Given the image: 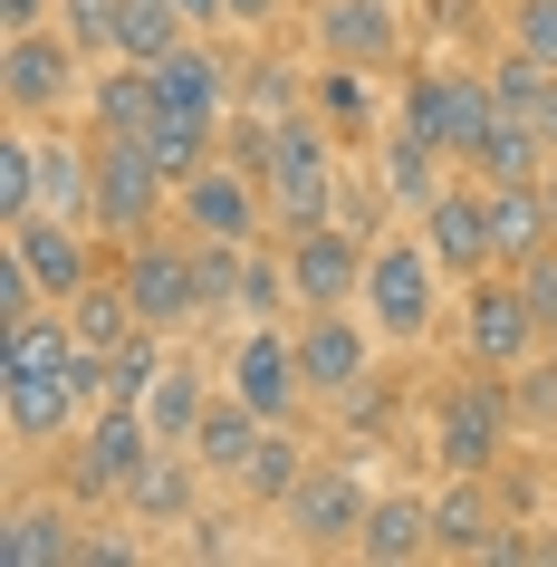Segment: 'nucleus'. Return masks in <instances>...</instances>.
<instances>
[{
  "instance_id": "nucleus-1",
  "label": "nucleus",
  "mask_w": 557,
  "mask_h": 567,
  "mask_svg": "<svg viewBox=\"0 0 557 567\" xmlns=\"http://www.w3.org/2000/svg\"><path fill=\"white\" fill-rule=\"evenodd\" d=\"M442 279H452V269L433 260L423 231H375V250H365V299L355 308L375 318L384 347H423L433 318H442Z\"/></svg>"
},
{
  "instance_id": "nucleus-2",
  "label": "nucleus",
  "mask_w": 557,
  "mask_h": 567,
  "mask_svg": "<svg viewBox=\"0 0 557 567\" xmlns=\"http://www.w3.org/2000/svg\"><path fill=\"white\" fill-rule=\"evenodd\" d=\"M269 221L279 231L337 221V164H327V125L308 106L298 116H269Z\"/></svg>"
},
{
  "instance_id": "nucleus-3",
  "label": "nucleus",
  "mask_w": 557,
  "mask_h": 567,
  "mask_svg": "<svg viewBox=\"0 0 557 567\" xmlns=\"http://www.w3.org/2000/svg\"><path fill=\"white\" fill-rule=\"evenodd\" d=\"M0 96L10 116L39 125V116H68L87 96V49L68 30H10V59H0Z\"/></svg>"
},
{
  "instance_id": "nucleus-4",
  "label": "nucleus",
  "mask_w": 557,
  "mask_h": 567,
  "mask_svg": "<svg viewBox=\"0 0 557 567\" xmlns=\"http://www.w3.org/2000/svg\"><path fill=\"white\" fill-rule=\"evenodd\" d=\"M174 203V174L154 164L145 135H96V231L106 240H145Z\"/></svg>"
},
{
  "instance_id": "nucleus-5",
  "label": "nucleus",
  "mask_w": 557,
  "mask_h": 567,
  "mask_svg": "<svg viewBox=\"0 0 557 567\" xmlns=\"http://www.w3.org/2000/svg\"><path fill=\"white\" fill-rule=\"evenodd\" d=\"M145 452H154L145 404H106V414H87L68 433V491H78V501H125V481H135Z\"/></svg>"
},
{
  "instance_id": "nucleus-6",
  "label": "nucleus",
  "mask_w": 557,
  "mask_h": 567,
  "mask_svg": "<svg viewBox=\"0 0 557 567\" xmlns=\"http://www.w3.org/2000/svg\"><path fill=\"white\" fill-rule=\"evenodd\" d=\"M462 337H471V365H491V375H519L528 347L548 337V318L528 308V289L509 269H481L471 279V308H462Z\"/></svg>"
},
{
  "instance_id": "nucleus-7",
  "label": "nucleus",
  "mask_w": 557,
  "mask_h": 567,
  "mask_svg": "<svg viewBox=\"0 0 557 567\" xmlns=\"http://www.w3.org/2000/svg\"><path fill=\"white\" fill-rule=\"evenodd\" d=\"M509 385H491V365L481 375H462V385L442 394V414H433V462L442 472H491L499 443H509Z\"/></svg>"
},
{
  "instance_id": "nucleus-8",
  "label": "nucleus",
  "mask_w": 557,
  "mask_h": 567,
  "mask_svg": "<svg viewBox=\"0 0 557 567\" xmlns=\"http://www.w3.org/2000/svg\"><path fill=\"white\" fill-rule=\"evenodd\" d=\"M96 404V357H78L68 375H0V414H10V443H68Z\"/></svg>"
},
{
  "instance_id": "nucleus-9",
  "label": "nucleus",
  "mask_w": 557,
  "mask_h": 567,
  "mask_svg": "<svg viewBox=\"0 0 557 567\" xmlns=\"http://www.w3.org/2000/svg\"><path fill=\"white\" fill-rule=\"evenodd\" d=\"M298 375H308V394H347L365 385V365H375V318H355V308H298Z\"/></svg>"
},
{
  "instance_id": "nucleus-10",
  "label": "nucleus",
  "mask_w": 557,
  "mask_h": 567,
  "mask_svg": "<svg viewBox=\"0 0 557 567\" xmlns=\"http://www.w3.org/2000/svg\"><path fill=\"white\" fill-rule=\"evenodd\" d=\"M365 250H375V240L347 231V221H308V231H289L298 308H355V299H365Z\"/></svg>"
},
{
  "instance_id": "nucleus-11",
  "label": "nucleus",
  "mask_w": 557,
  "mask_h": 567,
  "mask_svg": "<svg viewBox=\"0 0 557 567\" xmlns=\"http://www.w3.org/2000/svg\"><path fill=\"white\" fill-rule=\"evenodd\" d=\"M365 481L355 472H337V462H308L298 472V491L279 501V519H289V538L298 548H355V529H365Z\"/></svg>"
},
{
  "instance_id": "nucleus-12",
  "label": "nucleus",
  "mask_w": 557,
  "mask_h": 567,
  "mask_svg": "<svg viewBox=\"0 0 557 567\" xmlns=\"http://www.w3.org/2000/svg\"><path fill=\"white\" fill-rule=\"evenodd\" d=\"M231 394H240L260 423H289V414H298L308 375H298V337L279 328V318H250V337L231 347Z\"/></svg>"
},
{
  "instance_id": "nucleus-13",
  "label": "nucleus",
  "mask_w": 557,
  "mask_h": 567,
  "mask_svg": "<svg viewBox=\"0 0 557 567\" xmlns=\"http://www.w3.org/2000/svg\"><path fill=\"white\" fill-rule=\"evenodd\" d=\"M174 203H183V221H193V240H260L269 183H250L231 154H221V164H203V174L174 183Z\"/></svg>"
},
{
  "instance_id": "nucleus-14",
  "label": "nucleus",
  "mask_w": 557,
  "mask_h": 567,
  "mask_svg": "<svg viewBox=\"0 0 557 567\" xmlns=\"http://www.w3.org/2000/svg\"><path fill=\"white\" fill-rule=\"evenodd\" d=\"M125 289H135V308H145V328H183V318H203V269H193V250L164 231L125 240Z\"/></svg>"
},
{
  "instance_id": "nucleus-15",
  "label": "nucleus",
  "mask_w": 557,
  "mask_h": 567,
  "mask_svg": "<svg viewBox=\"0 0 557 567\" xmlns=\"http://www.w3.org/2000/svg\"><path fill=\"white\" fill-rule=\"evenodd\" d=\"M0 240H10V250H20V260L39 269V289H49V299H78V289H87L96 279V250H87V221H59V212H20V221H0Z\"/></svg>"
},
{
  "instance_id": "nucleus-16",
  "label": "nucleus",
  "mask_w": 557,
  "mask_h": 567,
  "mask_svg": "<svg viewBox=\"0 0 557 567\" xmlns=\"http://www.w3.org/2000/svg\"><path fill=\"white\" fill-rule=\"evenodd\" d=\"M413 221H423V240H433V260L452 269V279H481V269H499V250H491V193H452V183H442V193L413 212Z\"/></svg>"
},
{
  "instance_id": "nucleus-17",
  "label": "nucleus",
  "mask_w": 557,
  "mask_h": 567,
  "mask_svg": "<svg viewBox=\"0 0 557 567\" xmlns=\"http://www.w3.org/2000/svg\"><path fill=\"white\" fill-rule=\"evenodd\" d=\"M318 49L337 68H394L404 59V20H394V0H327L318 10Z\"/></svg>"
},
{
  "instance_id": "nucleus-18",
  "label": "nucleus",
  "mask_w": 557,
  "mask_h": 567,
  "mask_svg": "<svg viewBox=\"0 0 557 567\" xmlns=\"http://www.w3.org/2000/svg\"><path fill=\"white\" fill-rule=\"evenodd\" d=\"M0 567H87V538L59 501H20L0 519Z\"/></svg>"
},
{
  "instance_id": "nucleus-19",
  "label": "nucleus",
  "mask_w": 557,
  "mask_h": 567,
  "mask_svg": "<svg viewBox=\"0 0 557 567\" xmlns=\"http://www.w3.org/2000/svg\"><path fill=\"white\" fill-rule=\"evenodd\" d=\"M193 472H203V462L183 443H154L145 462H135V481H125V509H135L145 529H183V519H193Z\"/></svg>"
},
{
  "instance_id": "nucleus-20",
  "label": "nucleus",
  "mask_w": 557,
  "mask_h": 567,
  "mask_svg": "<svg viewBox=\"0 0 557 567\" xmlns=\"http://www.w3.org/2000/svg\"><path fill=\"white\" fill-rule=\"evenodd\" d=\"M481 193H491V250H499V269H519L528 250H548V240H557L548 174H538V183H481Z\"/></svg>"
},
{
  "instance_id": "nucleus-21",
  "label": "nucleus",
  "mask_w": 557,
  "mask_h": 567,
  "mask_svg": "<svg viewBox=\"0 0 557 567\" xmlns=\"http://www.w3.org/2000/svg\"><path fill=\"white\" fill-rule=\"evenodd\" d=\"M154 87H164V106H183V116L231 125V68H221V49H203V39H183L174 59H154Z\"/></svg>"
},
{
  "instance_id": "nucleus-22",
  "label": "nucleus",
  "mask_w": 557,
  "mask_h": 567,
  "mask_svg": "<svg viewBox=\"0 0 557 567\" xmlns=\"http://www.w3.org/2000/svg\"><path fill=\"white\" fill-rule=\"evenodd\" d=\"M355 558H375V567L433 558V501H413V491H384V501L365 509V529H355Z\"/></svg>"
},
{
  "instance_id": "nucleus-23",
  "label": "nucleus",
  "mask_w": 557,
  "mask_h": 567,
  "mask_svg": "<svg viewBox=\"0 0 557 567\" xmlns=\"http://www.w3.org/2000/svg\"><path fill=\"white\" fill-rule=\"evenodd\" d=\"M87 116H96V135H145V125L164 116V87H154V68H135V59L96 68V78H87Z\"/></svg>"
},
{
  "instance_id": "nucleus-24",
  "label": "nucleus",
  "mask_w": 557,
  "mask_h": 567,
  "mask_svg": "<svg viewBox=\"0 0 557 567\" xmlns=\"http://www.w3.org/2000/svg\"><path fill=\"white\" fill-rule=\"evenodd\" d=\"M39 212H59V221H87V231H96V145L39 135Z\"/></svg>"
},
{
  "instance_id": "nucleus-25",
  "label": "nucleus",
  "mask_w": 557,
  "mask_h": 567,
  "mask_svg": "<svg viewBox=\"0 0 557 567\" xmlns=\"http://www.w3.org/2000/svg\"><path fill=\"white\" fill-rule=\"evenodd\" d=\"M68 328H78L87 357H116L125 337L145 328V308H135V289H125V269H116V279H87V289L68 299Z\"/></svg>"
},
{
  "instance_id": "nucleus-26",
  "label": "nucleus",
  "mask_w": 557,
  "mask_h": 567,
  "mask_svg": "<svg viewBox=\"0 0 557 567\" xmlns=\"http://www.w3.org/2000/svg\"><path fill=\"white\" fill-rule=\"evenodd\" d=\"M260 433H269V423L250 414L231 385H221V394L203 404V423H193V462H203V472H231V481H240V462L260 452Z\"/></svg>"
},
{
  "instance_id": "nucleus-27",
  "label": "nucleus",
  "mask_w": 557,
  "mask_h": 567,
  "mask_svg": "<svg viewBox=\"0 0 557 567\" xmlns=\"http://www.w3.org/2000/svg\"><path fill=\"white\" fill-rule=\"evenodd\" d=\"M491 472H452V491L433 501V558H491V501H481Z\"/></svg>"
},
{
  "instance_id": "nucleus-28",
  "label": "nucleus",
  "mask_w": 557,
  "mask_h": 567,
  "mask_svg": "<svg viewBox=\"0 0 557 567\" xmlns=\"http://www.w3.org/2000/svg\"><path fill=\"white\" fill-rule=\"evenodd\" d=\"M183 39H193V20H183V0H116V59L154 68V59H174Z\"/></svg>"
},
{
  "instance_id": "nucleus-29",
  "label": "nucleus",
  "mask_w": 557,
  "mask_h": 567,
  "mask_svg": "<svg viewBox=\"0 0 557 567\" xmlns=\"http://www.w3.org/2000/svg\"><path fill=\"white\" fill-rule=\"evenodd\" d=\"M203 404H212L203 365H174V357H164V375H154V394H145L154 443H183V452H193V423H203Z\"/></svg>"
},
{
  "instance_id": "nucleus-30",
  "label": "nucleus",
  "mask_w": 557,
  "mask_h": 567,
  "mask_svg": "<svg viewBox=\"0 0 557 567\" xmlns=\"http://www.w3.org/2000/svg\"><path fill=\"white\" fill-rule=\"evenodd\" d=\"M538 154H548V135L499 106L491 135H481V154H471V174H481V183H538Z\"/></svg>"
},
{
  "instance_id": "nucleus-31",
  "label": "nucleus",
  "mask_w": 557,
  "mask_h": 567,
  "mask_svg": "<svg viewBox=\"0 0 557 567\" xmlns=\"http://www.w3.org/2000/svg\"><path fill=\"white\" fill-rule=\"evenodd\" d=\"M154 375H164V328H135L116 357H96V394H106V404H145Z\"/></svg>"
},
{
  "instance_id": "nucleus-32",
  "label": "nucleus",
  "mask_w": 557,
  "mask_h": 567,
  "mask_svg": "<svg viewBox=\"0 0 557 567\" xmlns=\"http://www.w3.org/2000/svg\"><path fill=\"white\" fill-rule=\"evenodd\" d=\"M298 472H308V452H298V433H289V423H269V433H260V452L240 462V491L279 509V501L298 491Z\"/></svg>"
},
{
  "instance_id": "nucleus-33",
  "label": "nucleus",
  "mask_w": 557,
  "mask_h": 567,
  "mask_svg": "<svg viewBox=\"0 0 557 567\" xmlns=\"http://www.w3.org/2000/svg\"><path fill=\"white\" fill-rule=\"evenodd\" d=\"M384 193H394L404 212H423V203L442 193V145H423V135L394 125V145H384Z\"/></svg>"
},
{
  "instance_id": "nucleus-34",
  "label": "nucleus",
  "mask_w": 557,
  "mask_h": 567,
  "mask_svg": "<svg viewBox=\"0 0 557 567\" xmlns=\"http://www.w3.org/2000/svg\"><path fill=\"white\" fill-rule=\"evenodd\" d=\"M404 135H423V145L452 154V78H442V68H413L404 78Z\"/></svg>"
},
{
  "instance_id": "nucleus-35",
  "label": "nucleus",
  "mask_w": 557,
  "mask_h": 567,
  "mask_svg": "<svg viewBox=\"0 0 557 567\" xmlns=\"http://www.w3.org/2000/svg\"><path fill=\"white\" fill-rule=\"evenodd\" d=\"M289 308H298L289 250H250V269H240V318H289Z\"/></svg>"
},
{
  "instance_id": "nucleus-36",
  "label": "nucleus",
  "mask_w": 557,
  "mask_h": 567,
  "mask_svg": "<svg viewBox=\"0 0 557 567\" xmlns=\"http://www.w3.org/2000/svg\"><path fill=\"white\" fill-rule=\"evenodd\" d=\"M20 212H39V135L30 125L0 135V221H20Z\"/></svg>"
},
{
  "instance_id": "nucleus-37",
  "label": "nucleus",
  "mask_w": 557,
  "mask_h": 567,
  "mask_svg": "<svg viewBox=\"0 0 557 567\" xmlns=\"http://www.w3.org/2000/svg\"><path fill=\"white\" fill-rule=\"evenodd\" d=\"M193 269H203V308H240V269H250V240H193Z\"/></svg>"
},
{
  "instance_id": "nucleus-38",
  "label": "nucleus",
  "mask_w": 557,
  "mask_h": 567,
  "mask_svg": "<svg viewBox=\"0 0 557 567\" xmlns=\"http://www.w3.org/2000/svg\"><path fill=\"white\" fill-rule=\"evenodd\" d=\"M59 30L87 49V59H116V0H59Z\"/></svg>"
},
{
  "instance_id": "nucleus-39",
  "label": "nucleus",
  "mask_w": 557,
  "mask_h": 567,
  "mask_svg": "<svg viewBox=\"0 0 557 567\" xmlns=\"http://www.w3.org/2000/svg\"><path fill=\"white\" fill-rule=\"evenodd\" d=\"M240 106L250 116H298V78L279 59H250V78H240Z\"/></svg>"
},
{
  "instance_id": "nucleus-40",
  "label": "nucleus",
  "mask_w": 557,
  "mask_h": 567,
  "mask_svg": "<svg viewBox=\"0 0 557 567\" xmlns=\"http://www.w3.org/2000/svg\"><path fill=\"white\" fill-rule=\"evenodd\" d=\"M318 106H327L337 125H365V116H375V96H365V68H337V59H327V68H318Z\"/></svg>"
},
{
  "instance_id": "nucleus-41",
  "label": "nucleus",
  "mask_w": 557,
  "mask_h": 567,
  "mask_svg": "<svg viewBox=\"0 0 557 567\" xmlns=\"http://www.w3.org/2000/svg\"><path fill=\"white\" fill-rule=\"evenodd\" d=\"M509 49H528L538 68H557V0H509Z\"/></svg>"
},
{
  "instance_id": "nucleus-42",
  "label": "nucleus",
  "mask_w": 557,
  "mask_h": 567,
  "mask_svg": "<svg viewBox=\"0 0 557 567\" xmlns=\"http://www.w3.org/2000/svg\"><path fill=\"white\" fill-rule=\"evenodd\" d=\"M538 78H548V68L528 59V49H499V59H491V96L509 106V116H528V96H538Z\"/></svg>"
},
{
  "instance_id": "nucleus-43",
  "label": "nucleus",
  "mask_w": 557,
  "mask_h": 567,
  "mask_svg": "<svg viewBox=\"0 0 557 567\" xmlns=\"http://www.w3.org/2000/svg\"><path fill=\"white\" fill-rule=\"evenodd\" d=\"M509 414H528V423H557V365H538L528 385H509Z\"/></svg>"
},
{
  "instance_id": "nucleus-44",
  "label": "nucleus",
  "mask_w": 557,
  "mask_h": 567,
  "mask_svg": "<svg viewBox=\"0 0 557 567\" xmlns=\"http://www.w3.org/2000/svg\"><path fill=\"white\" fill-rule=\"evenodd\" d=\"M528 125H538V135H548V154H557V68L538 78V96H528Z\"/></svg>"
},
{
  "instance_id": "nucleus-45",
  "label": "nucleus",
  "mask_w": 557,
  "mask_h": 567,
  "mask_svg": "<svg viewBox=\"0 0 557 567\" xmlns=\"http://www.w3.org/2000/svg\"><path fill=\"white\" fill-rule=\"evenodd\" d=\"M0 20L10 30H49V0H0Z\"/></svg>"
},
{
  "instance_id": "nucleus-46",
  "label": "nucleus",
  "mask_w": 557,
  "mask_h": 567,
  "mask_svg": "<svg viewBox=\"0 0 557 567\" xmlns=\"http://www.w3.org/2000/svg\"><path fill=\"white\" fill-rule=\"evenodd\" d=\"M269 10H279V0H221V20H240V30H260Z\"/></svg>"
},
{
  "instance_id": "nucleus-47",
  "label": "nucleus",
  "mask_w": 557,
  "mask_h": 567,
  "mask_svg": "<svg viewBox=\"0 0 557 567\" xmlns=\"http://www.w3.org/2000/svg\"><path fill=\"white\" fill-rule=\"evenodd\" d=\"M183 20H193V30H212V20H221V0H183Z\"/></svg>"
},
{
  "instance_id": "nucleus-48",
  "label": "nucleus",
  "mask_w": 557,
  "mask_h": 567,
  "mask_svg": "<svg viewBox=\"0 0 557 567\" xmlns=\"http://www.w3.org/2000/svg\"><path fill=\"white\" fill-rule=\"evenodd\" d=\"M548 347H557V318H548Z\"/></svg>"
}]
</instances>
